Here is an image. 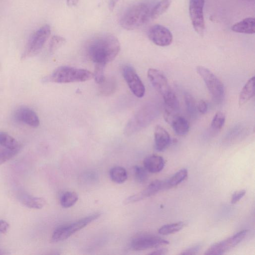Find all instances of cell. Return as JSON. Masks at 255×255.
<instances>
[{
    "instance_id": "6da1fadb",
    "label": "cell",
    "mask_w": 255,
    "mask_h": 255,
    "mask_svg": "<svg viewBox=\"0 0 255 255\" xmlns=\"http://www.w3.org/2000/svg\"><path fill=\"white\" fill-rule=\"evenodd\" d=\"M86 49L87 55L91 61L95 64L106 66L117 56L121 50V45L115 36L103 33L90 40Z\"/></svg>"
},
{
    "instance_id": "7a4b0ae2",
    "label": "cell",
    "mask_w": 255,
    "mask_h": 255,
    "mask_svg": "<svg viewBox=\"0 0 255 255\" xmlns=\"http://www.w3.org/2000/svg\"><path fill=\"white\" fill-rule=\"evenodd\" d=\"M150 9L144 3H137L128 7L122 14L120 23L127 30H133L145 24L150 18Z\"/></svg>"
},
{
    "instance_id": "3957f363",
    "label": "cell",
    "mask_w": 255,
    "mask_h": 255,
    "mask_svg": "<svg viewBox=\"0 0 255 255\" xmlns=\"http://www.w3.org/2000/svg\"><path fill=\"white\" fill-rule=\"evenodd\" d=\"M93 78L91 72L82 68L68 66L57 68L46 78V81L56 83L84 82Z\"/></svg>"
},
{
    "instance_id": "277c9868",
    "label": "cell",
    "mask_w": 255,
    "mask_h": 255,
    "mask_svg": "<svg viewBox=\"0 0 255 255\" xmlns=\"http://www.w3.org/2000/svg\"><path fill=\"white\" fill-rule=\"evenodd\" d=\"M100 216V213H95L71 224H65L58 227L52 233L51 241L56 243L67 239L75 233L98 219Z\"/></svg>"
},
{
    "instance_id": "5b68a950",
    "label": "cell",
    "mask_w": 255,
    "mask_h": 255,
    "mask_svg": "<svg viewBox=\"0 0 255 255\" xmlns=\"http://www.w3.org/2000/svg\"><path fill=\"white\" fill-rule=\"evenodd\" d=\"M51 34V28L45 24L34 32L30 36L22 56V59L33 56L38 53Z\"/></svg>"
},
{
    "instance_id": "8992f818",
    "label": "cell",
    "mask_w": 255,
    "mask_h": 255,
    "mask_svg": "<svg viewBox=\"0 0 255 255\" xmlns=\"http://www.w3.org/2000/svg\"><path fill=\"white\" fill-rule=\"evenodd\" d=\"M196 70L204 80L214 100L217 102L222 101L225 95V88L221 81L212 71L205 67L198 66Z\"/></svg>"
},
{
    "instance_id": "52a82bcc",
    "label": "cell",
    "mask_w": 255,
    "mask_h": 255,
    "mask_svg": "<svg viewBox=\"0 0 255 255\" xmlns=\"http://www.w3.org/2000/svg\"><path fill=\"white\" fill-rule=\"evenodd\" d=\"M205 0H189V12L192 26L196 32L200 36L204 35L205 23L203 8Z\"/></svg>"
},
{
    "instance_id": "ba28073f",
    "label": "cell",
    "mask_w": 255,
    "mask_h": 255,
    "mask_svg": "<svg viewBox=\"0 0 255 255\" xmlns=\"http://www.w3.org/2000/svg\"><path fill=\"white\" fill-rule=\"evenodd\" d=\"M247 230H243L232 237L216 243L210 247L205 255H223L239 244L246 236Z\"/></svg>"
},
{
    "instance_id": "9c48e42d",
    "label": "cell",
    "mask_w": 255,
    "mask_h": 255,
    "mask_svg": "<svg viewBox=\"0 0 255 255\" xmlns=\"http://www.w3.org/2000/svg\"><path fill=\"white\" fill-rule=\"evenodd\" d=\"M123 75L132 94L138 98H142L145 94L144 86L134 68L126 65L123 68Z\"/></svg>"
},
{
    "instance_id": "30bf717a",
    "label": "cell",
    "mask_w": 255,
    "mask_h": 255,
    "mask_svg": "<svg viewBox=\"0 0 255 255\" xmlns=\"http://www.w3.org/2000/svg\"><path fill=\"white\" fill-rule=\"evenodd\" d=\"M169 242L162 238L151 235H142L133 238L130 244L131 248L135 251H143L165 246Z\"/></svg>"
},
{
    "instance_id": "8fae6325",
    "label": "cell",
    "mask_w": 255,
    "mask_h": 255,
    "mask_svg": "<svg viewBox=\"0 0 255 255\" xmlns=\"http://www.w3.org/2000/svg\"><path fill=\"white\" fill-rule=\"evenodd\" d=\"M147 35L150 41L159 46H168L173 40V36L170 31L160 24L151 26L148 30Z\"/></svg>"
},
{
    "instance_id": "7c38bea8",
    "label": "cell",
    "mask_w": 255,
    "mask_h": 255,
    "mask_svg": "<svg viewBox=\"0 0 255 255\" xmlns=\"http://www.w3.org/2000/svg\"><path fill=\"white\" fill-rule=\"evenodd\" d=\"M147 75L153 87L163 98L172 92L166 77L160 71L150 68Z\"/></svg>"
},
{
    "instance_id": "4fadbf2b",
    "label": "cell",
    "mask_w": 255,
    "mask_h": 255,
    "mask_svg": "<svg viewBox=\"0 0 255 255\" xmlns=\"http://www.w3.org/2000/svg\"><path fill=\"white\" fill-rule=\"evenodd\" d=\"M167 188L166 181L156 180L150 183L147 187L141 192L129 196L124 201L125 204L134 203L150 197L159 191Z\"/></svg>"
},
{
    "instance_id": "5bb4252c",
    "label": "cell",
    "mask_w": 255,
    "mask_h": 255,
    "mask_svg": "<svg viewBox=\"0 0 255 255\" xmlns=\"http://www.w3.org/2000/svg\"><path fill=\"white\" fill-rule=\"evenodd\" d=\"M15 118L18 121L32 128H36L39 125L40 121L37 114L27 107L18 108L15 113Z\"/></svg>"
},
{
    "instance_id": "9a60e30c",
    "label": "cell",
    "mask_w": 255,
    "mask_h": 255,
    "mask_svg": "<svg viewBox=\"0 0 255 255\" xmlns=\"http://www.w3.org/2000/svg\"><path fill=\"white\" fill-rule=\"evenodd\" d=\"M154 147L158 151H164L170 143L168 132L162 127L157 126L154 129Z\"/></svg>"
},
{
    "instance_id": "2e32d148",
    "label": "cell",
    "mask_w": 255,
    "mask_h": 255,
    "mask_svg": "<svg viewBox=\"0 0 255 255\" xmlns=\"http://www.w3.org/2000/svg\"><path fill=\"white\" fill-rule=\"evenodd\" d=\"M165 165L164 158L157 155H151L147 156L143 160V165L145 169L150 173H157L162 170Z\"/></svg>"
},
{
    "instance_id": "e0dca14e",
    "label": "cell",
    "mask_w": 255,
    "mask_h": 255,
    "mask_svg": "<svg viewBox=\"0 0 255 255\" xmlns=\"http://www.w3.org/2000/svg\"><path fill=\"white\" fill-rule=\"evenodd\" d=\"M232 30L237 33L252 34L255 32V20L254 17L246 18L235 23Z\"/></svg>"
},
{
    "instance_id": "ac0fdd59",
    "label": "cell",
    "mask_w": 255,
    "mask_h": 255,
    "mask_svg": "<svg viewBox=\"0 0 255 255\" xmlns=\"http://www.w3.org/2000/svg\"><path fill=\"white\" fill-rule=\"evenodd\" d=\"M255 94V77L251 78L244 85L240 92L239 105L242 106L248 102Z\"/></svg>"
},
{
    "instance_id": "d6986e66",
    "label": "cell",
    "mask_w": 255,
    "mask_h": 255,
    "mask_svg": "<svg viewBox=\"0 0 255 255\" xmlns=\"http://www.w3.org/2000/svg\"><path fill=\"white\" fill-rule=\"evenodd\" d=\"M175 133L180 136L186 134L189 131L190 124L183 117L177 115L170 123Z\"/></svg>"
},
{
    "instance_id": "ffe728a7",
    "label": "cell",
    "mask_w": 255,
    "mask_h": 255,
    "mask_svg": "<svg viewBox=\"0 0 255 255\" xmlns=\"http://www.w3.org/2000/svg\"><path fill=\"white\" fill-rule=\"evenodd\" d=\"M19 200L24 206L31 209H40L46 204V201L43 198L27 194L21 195Z\"/></svg>"
},
{
    "instance_id": "44dd1931",
    "label": "cell",
    "mask_w": 255,
    "mask_h": 255,
    "mask_svg": "<svg viewBox=\"0 0 255 255\" xmlns=\"http://www.w3.org/2000/svg\"><path fill=\"white\" fill-rule=\"evenodd\" d=\"M111 180L118 184L124 183L127 179V170L123 167L116 166L112 168L109 172Z\"/></svg>"
},
{
    "instance_id": "7402d4cb",
    "label": "cell",
    "mask_w": 255,
    "mask_h": 255,
    "mask_svg": "<svg viewBox=\"0 0 255 255\" xmlns=\"http://www.w3.org/2000/svg\"><path fill=\"white\" fill-rule=\"evenodd\" d=\"M0 145L7 149L19 150V144L18 141L6 132H0Z\"/></svg>"
},
{
    "instance_id": "603a6c76",
    "label": "cell",
    "mask_w": 255,
    "mask_h": 255,
    "mask_svg": "<svg viewBox=\"0 0 255 255\" xmlns=\"http://www.w3.org/2000/svg\"><path fill=\"white\" fill-rule=\"evenodd\" d=\"M172 0H161L150 10V18L155 19L162 15L170 5Z\"/></svg>"
},
{
    "instance_id": "cb8c5ba5",
    "label": "cell",
    "mask_w": 255,
    "mask_h": 255,
    "mask_svg": "<svg viewBox=\"0 0 255 255\" xmlns=\"http://www.w3.org/2000/svg\"><path fill=\"white\" fill-rule=\"evenodd\" d=\"M78 195L73 191H67L63 194L60 198V204L65 208L73 206L78 201Z\"/></svg>"
},
{
    "instance_id": "d4e9b609",
    "label": "cell",
    "mask_w": 255,
    "mask_h": 255,
    "mask_svg": "<svg viewBox=\"0 0 255 255\" xmlns=\"http://www.w3.org/2000/svg\"><path fill=\"white\" fill-rule=\"evenodd\" d=\"M187 175L188 171L186 169L183 168L179 170L166 181L167 188L177 185L187 177Z\"/></svg>"
},
{
    "instance_id": "484cf974",
    "label": "cell",
    "mask_w": 255,
    "mask_h": 255,
    "mask_svg": "<svg viewBox=\"0 0 255 255\" xmlns=\"http://www.w3.org/2000/svg\"><path fill=\"white\" fill-rule=\"evenodd\" d=\"M183 226L184 224L182 222L167 224L160 228L158 232L161 235H169L178 232L183 228Z\"/></svg>"
},
{
    "instance_id": "4316f807",
    "label": "cell",
    "mask_w": 255,
    "mask_h": 255,
    "mask_svg": "<svg viewBox=\"0 0 255 255\" xmlns=\"http://www.w3.org/2000/svg\"><path fill=\"white\" fill-rule=\"evenodd\" d=\"M225 120V114L221 112H218L212 119L211 124V128L215 131H219L224 126Z\"/></svg>"
},
{
    "instance_id": "83f0119b",
    "label": "cell",
    "mask_w": 255,
    "mask_h": 255,
    "mask_svg": "<svg viewBox=\"0 0 255 255\" xmlns=\"http://www.w3.org/2000/svg\"><path fill=\"white\" fill-rule=\"evenodd\" d=\"M100 85V91L102 95H109L116 89V82L113 79L105 80Z\"/></svg>"
},
{
    "instance_id": "f1b7e54d",
    "label": "cell",
    "mask_w": 255,
    "mask_h": 255,
    "mask_svg": "<svg viewBox=\"0 0 255 255\" xmlns=\"http://www.w3.org/2000/svg\"><path fill=\"white\" fill-rule=\"evenodd\" d=\"M133 174L135 179L139 183L145 182L148 177L147 171L144 167L138 165L133 167Z\"/></svg>"
},
{
    "instance_id": "f546056e",
    "label": "cell",
    "mask_w": 255,
    "mask_h": 255,
    "mask_svg": "<svg viewBox=\"0 0 255 255\" xmlns=\"http://www.w3.org/2000/svg\"><path fill=\"white\" fill-rule=\"evenodd\" d=\"M66 42L65 39L59 35L53 36L50 41L49 49L50 53H53L63 45Z\"/></svg>"
},
{
    "instance_id": "4dcf8cb0",
    "label": "cell",
    "mask_w": 255,
    "mask_h": 255,
    "mask_svg": "<svg viewBox=\"0 0 255 255\" xmlns=\"http://www.w3.org/2000/svg\"><path fill=\"white\" fill-rule=\"evenodd\" d=\"M184 99L188 112L191 116L194 115L197 110V105L194 99L190 94L186 93Z\"/></svg>"
},
{
    "instance_id": "1f68e13d",
    "label": "cell",
    "mask_w": 255,
    "mask_h": 255,
    "mask_svg": "<svg viewBox=\"0 0 255 255\" xmlns=\"http://www.w3.org/2000/svg\"><path fill=\"white\" fill-rule=\"evenodd\" d=\"M105 67L104 65L95 64L94 72L93 73V78L98 84H101L106 79L104 75Z\"/></svg>"
},
{
    "instance_id": "d6a6232c",
    "label": "cell",
    "mask_w": 255,
    "mask_h": 255,
    "mask_svg": "<svg viewBox=\"0 0 255 255\" xmlns=\"http://www.w3.org/2000/svg\"><path fill=\"white\" fill-rule=\"evenodd\" d=\"M18 150L7 149L0 152V165L13 157Z\"/></svg>"
},
{
    "instance_id": "836d02e7",
    "label": "cell",
    "mask_w": 255,
    "mask_h": 255,
    "mask_svg": "<svg viewBox=\"0 0 255 255\" xmlns=\"http://www.w3.org/2000/svg\"><path fill=\"white\" fill-rule=\"evenodd\" d=\"M201 248L200 245H197L183 251L181 255H195L197 254Z\"/></svg>"
},
{
    "instance_id": "e575fe53",
    "label": "cell",
    "mask_w": 255,
    "mask_h": 255,
    "mask_svg": "<svg viewBox=\"0 0 255 255\" xmlns=\"http://www.w3.org/2000/svg\"><path fill=\"white\" fill-rule=\"evenodd\" d=\"M246 193V190H242L235 192L231 198V203L235 204L238 202L242 197L244 196Z\"/></svg>"
},
{
    "instance_id": "d590c367",
    "label": "cell",
    "mask_w": 255,
    "mask_h": 255,
    "mask_svg": "<svg viewBox=\"0 0 255 255\" xmlns=\"http://www.w3.org/2000/svg\"><path fill=\"white\" fill-rule=\"evenodd\" d=\"M197 109L202 114L206 113L208 106L206 103L203 100H200L197 105Z\"/></svg>"
},
{
    "instance_id": "8d00e7d4",
    "label": "cell",
    "mask_w": 255,
    "mask_h": 255,
    "mask_svg": "<svg viewBox=\"0 0 255 255\" xmlns=\"http://www.w3.org/2000/svg\"><path fill=\"white\" fill-rule=\"evenodd\" d=\"M9 228V225L5 221L0 220V233H6Z\"/></svg>"
},
{
    "instance_id": "74e56055",
    "label": "cell",
    "mask_w": 255,
    "mask_h": 255,
    "mask_svg": "<svg viewBox=\"0 0 255 255\" xmlns=\"http://www.w3.org/2000/svg\"><path fill=\"white\" fill-rule=\"evenodd\" d=\"M167 252V250L166 249L164 248V249H160L159 250H157L156 251H153V252L150 253L149 254L160 255H164V254H166Z\"/></svg>"
},
{
    "instance_id": "f35d334b",
    "label": "cell",
    "mask_w": 255,
    "mask_h": 255,
    "mask_svg": "<svg viewBox=\"0 0 255 255\" xmlns=\"http://www.w3.org/2000/svg\"><path fill=\"white\" fill-rule=\"evenodd\" d=\"M120 0H110L109 7L111 11H113Z\"/></svg>"
},
{
    "instance_id": "ab89813d",
    "label": "cell",
    "mask_w": 255,
    "mask_h": 255,
    "mask_svg": "<svg viewBox=\"0 0 255 255\" xmlns=\"http://www.w3.org/2000/svg\"><path fill=\"white\" fill-rule=\"evenodd\" d=\"M79 0H67V4L69 7H73L76 6Z\"/></svg>"
}]
</instances>
